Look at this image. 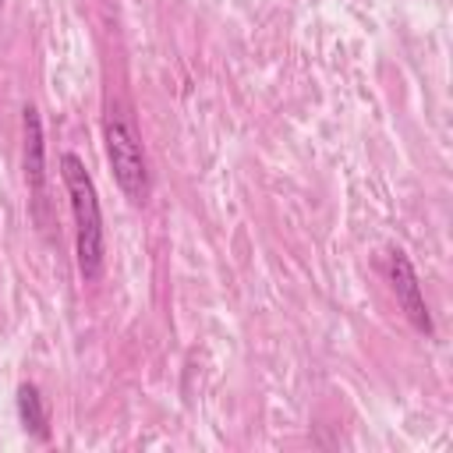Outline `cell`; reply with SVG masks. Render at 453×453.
<instances>
[{
  "label": "cell",
  "mask_w": 453,
  "mask_h": 453,
  "mask_svg": "<svg viewBox=\"0 0 453 453\" xmlns=\"http://www.w3.org/2000/svg\"><path fill=\"white\" fill-rule=\"evenodd\" d=\"M60 177L71 198V216H74V248H78V273L85 283L103 276V258H106V241H103V212H99V195L96 184L85 170V163L74 152L60 156Z\"/></svg>",
  "instance_id": "1"
},
{
  "label": "cell",
  "mask_w": 453,
  "mask_h": 453,
  "mask_svg": "<svg viewBox=\"0 0 453 453\" xmlns=\"http://www.w3.org/2000/svg\"><path fill=\"white\" fill-rule=\"evenodd\" d=\"M103 134H106V156H110L117 188L131 202H145V195H149V170H145L142 134H138L131 113L120 103H110L106 120H103Z\"/></svg>",
  "instance_id": "2"
},
{
  "label": "cell",
  "mask_w": 453,
  "mask_h": 453,
  "mask_svg": "<svg viewBox=\"0 0 453 453\" xmlns=\"http://www.w3.org/2000/svg\"><path fill=\"white\" fill-rule=\"evenodd\" d=\"M25 184L32 195V212L39 223H46V142H42V120L35 106H25Z\"/></svg>",
  "instance_id": "3"
},
{
  "label": "cell",
  "mask_w": 453,
  "mask_h": 453,
  "mask_svg": "<svg viewBox=\"0 0 453 453\" xmlns=\"http://www.w3.org/2000/svg\"><path fill=\"white\" fill-rule=\"evenodd\" d=\"M389 280H393L396 301H400L403 315L411 319V326H414L418 333L432 336V315H428V304H425L418 273H414V265H411V258H407L403 251H389Z\"/></svg>",
  "instance_id": "4"
},
{
  "label": "cell",
  "mask_w": 453,
  "mask_h": 453,
  "mask_svg": "<svg viewBox=\"0 0 453 453\" xmlns=\"http://www.w3.org/2000/svg\"><path fill=\"white\" fill-rule=\"evenodd\" d=\"M18 418H21V425L35 439H50V411H46L42 393L32 382H21L18 386Z\"/></svg>",
  "instance_id": "5"
},
{
  "label": "cell",
  "mask_w": 453,
  "mask_h": 453,
  "mask_svg": "<svg viewBox=\"0 0 453 453\" xmlns=\"http://www.w3.org/2000/svg\"><path fill=\"white\" fill-rule=\"evenodd\" d=\"M0 4H4V0H0Z\"/></svg>",
  "instance_id": "6"
}]
</instances>
